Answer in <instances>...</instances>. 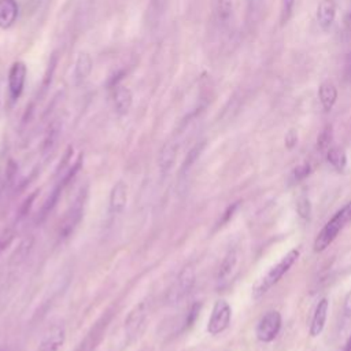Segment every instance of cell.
Segmentation results:
<instances>
[{"instance_id":"1","label":"cell","mask_w":351,"mask_h":351,"mask_svg":"<svg viewBox=\"0 0 351 351\" xmlns=\"http://www.w3.org/2000/svg\"><path fill=\"white\" fill-rule=\"evenodd\" d=\"M299 250L298 248H293L291 251H288L282 258L281 261L274 265L273 267H270L267 270V273L265 276H262L256 284L254 285L252 288V298L256 300L259 298H262L270 288H273L281 278L284 274L288 273V270L293 266V263L298 261L299 258Z\"/></svg>"},{"instance_id":"2","label":"cell","mask_w":351,"mask_h":351,"mask_svg":"<svg viewBox=\"0 0 351 351\" xmlns=\"http://www.w3.org/2000/svg\"><path fill=\"white\" fill-rule=\"evenodd\" d=\"M351 222V202L346 203L321 229L314 240V251L321 252L332 244V241L339 236L344 226Z\"/></svg>"},{"instance_id":"3","label":"cell","mask_w":351,"mask_h":351,"mask_svg":"<svg viewBox=\"0 0 351 351\" xmlns=\"http://www.w3.org/2000/svg\"><path fill=\"white\" fill-rule=\"evenodd\" d=\"M84 202H85V193H80V196L75 199L71 207L64 213L62 221L59 222V229H58V236L60 240L67 239L80 223L84 213Z\"/></svg>"},{"instance_id":"4","label":"cell","mask_w":351,"mask_h":351,"mask_svg":"<svg viewBox=\"0 0 351 351\" xmlns=\"http://www.w3.org/2000/svg\"><path fill=\"white\" fill-rule=\"evenodd\" d=\"M230 318H232L230 304L223 299L217 300L213 306V310L208 318L207 332L213 336L222 333L229 326Z\"/></svg>"},{"instance_id":"5","label":"cell","mask_w":351,"mask_h":351,"mask_svg":"<svg viewBox=\"0 0 351 351\" xmlns=\"http://www.w3.org/2000/svg\"><path fill=\"white\" fill-rule=\"evenodd\" d=\"M195 270L191 265L181 269L178 273L171 289L169 291V302L170 303H178L184 300L189 292L193 289L195 285Z\"/></svg>"},{"instance_id":"6","label":"cell","mask_w":351,"mask_h":351,"mask_svg":"<svg viewBox=\"0 0 351 351\" xmlns=\"http://www.w3.org/2000/svg\"><path fill=\"white\" fill-rule=\"evenodd\" d=\"M281 329V314L276 310L267 311L258 322L255 335L256 339L262 343H270L276 339Z\"/></svg>"},{"instance_id":"7","label":"cell","mask_w":351,"mask_h":351,"mask_svg":"<svg viewBox=\"0 0 351 351\" xmlns=\"http://www.w3.org/2000/svg\"><path fill=\"white\" fill-rule=\"evenodd\" d=\"M147 317H148V303L145 300L137 303L129 311V314L125 318V332L130 340L140 336V333L144 329Z\"/></svg>"},{"instance_id":"8","label":"cell","mask_w":351,"mask_h":351,"mask_svg":"<svg viewBox=\"0 0 351 351\" xmlns=\"http://www.w3.org/2000/svg\"><path fill=\"white\" fill-rule=\"evenodd\" d=\"M66 340V330L60 322L49 325L41 336L38 351H59Z\"/></svg>"},{"instance_id":"9","label":"cell","mask_w":351,"mask_h":351,"mask_svg":"<svg viewBox=\"0 0 351 351\" xmlns=\"http://www.w3.org/2000/svg\"><path fill=\"white\" fill-rule=\"evenodd\" d=\"M27 75V67L25 62L15 60L8 70V92L12 100H18L23 92Z\"/></svg>"},{"instance_id":"10","label":"cell","mask_w":351,"mask_h":351,"mask_svg":"<svg viewBox=\"0 0 351 351\" xmlns=\"http://www.w3.org/2000/svg\"><path fill=\"white\" fill-rule=\"evenodd\" d=\"M128 202V186L123 181H118L110 192L108 207L111 214H119L125 210Z\"/></svg>"},{"instance_id":"11","label":"cell","mask_w":351,"mask_h":351,"mask_svg":"<svg viewBox=\"0 0 351 351\" xmlns=\"http://www.w3.org/2000/svg\"><path fill=\"white\" fill-rule=\"evenodd\" d=\"M112 101H114V108L118 115H126L129 110L132 108L133 103V95L129 88L123 85H117L114 86V93H112Z\"/></svg>"},{"instance_id":"12","label":"cell","mask_w":351,"mask_h":351,"mask_svg":"<svg viewBox=\"0 0 351 351\" xmlns=\"http://www.w3.org/2000/svg\"><path fill=\"white\" fill-rule=\"evenodd\" d=\"M19 7L16 0H0V29L7 30L18 19Z\"/></svg>"},{"instance_id":"13","label":"cell","mask_w":351,"mask_h":351,"mask_svg":"<svg viewBox=\"0 0 351 351\" xmlns=\"http://www.w3.org/2000/svg\"><path fill=\"white\" fill-rule=\"evenodd\" d=\"M328 308H329V300L326 298H322L315 306L313 319L310 324V335L313 337L321 335V332L324 330L326 317H328Z\"/></svg>"},{"instance_id":"14","label":"cell","mask_w":351,"mask_h":351,"mask_svg":"<svg viewBox=\"0 0 351 351\" xmlns=\"http://www.w3.org/2000/svg\"><path fill=\"white\" fill-rule=\"evenodd\" d=\"M33 245H34V237L32 234L22 239L21 243L18 244V247L15 248V251L12 252V255L10 258V262H8V266L10 267H16V266L22 265L29 258V255L33 250Z\"/></svg>"},{"instance_id":"15","label":"cell","mask_w":351,"mask_h":351,"mask_svg":"<svg viewBox=\"0 0 351 351\" xmlns=\"http://www.w3.org/2000/svg\"><path fill=\"white\" fill-rule=\"evenodd\" d=\"M92 71V58L88 52H80L74 66V78L77 84H81Z\"/></svg>"},{"instance_id":"16","label":"cell","mask_w":351,"mask_h":351,"mask_svg":"<svg viewBox=\"0 0 351 351\" xmlns=\"http://www.w3.org/2000/svg\"><path fill=\"white\" fill-rule=\"evenodd\" d=\"M236 265H237V252H236V250H229L218 267L217 280L219 282L226 281L230 277V274L233 273Z\"/></svg>"},{"instance_id":"17","label":"cell","mask_w":351,"mask_h":351,"mask_svg":"<svg viewBox=\"0 0 351 351\" xmlns=\"http://www.w3.org/2000/svg\"><path fill=\"white\" fill-rule=\"evenodd\" d=\"M318 97L325 111H330L337 99L336 86L332 82H322L318 88Z\"/></svg>"},{"instance_id":"18","label":"cell","mask_w":351,"mask_h":351,"mask_svg":"<svg viewBox=\"0 0 351 351\" xmlns=\"http://www.w3.org/2000/svg\"><path fill=\"white\" fill-rule=\"evenodd\" d=\"M176 156H177V145L173 141H167L159 154V167L162 170V173L169 171L174 162H176Z\"/></svg>"},{"instance_id":"19","label":"cell","mask_w":351,"mask_h":351,"mask_svg":"<svg viewBox=\"0 0 351 351\" xmlns=\"http://www.w3.org/2000/svg\"><path fill=\"white\" fill-rule=\"evenodd\" d=\"M336 15V8L335 4L330 0H322L317 8V19L318 23L322 27H328L332 25L333 19Z\"/></svg>"},{"instance_id":"20","label":"cell","mask_w":351,"mask_h":351,"mask_svg":"<svg viewBox=\"0 0 351 351\" xmlns=\"http://www.w3.org/2000/svg\"><path fill=\"white\" fill-rule=\"evenodd\" d=\"M326 158L328 162L337 170L341 171L346 169L347 165V155L341 147H330L326 151Z\"/></svg>"},{"instance_id":"21","label":"cell","mask_w":351,"mask_h":351,"mask_svg":"<svg viewBox=\"0 0 351 351\" xmlns=\"http://www.w3.org/2000/svg\"><path fill=\"white\" fill-rule=\"evenodd\" d=\"M203 147H204V143H200V144L195 145V147L189 151V154L186 155V158H185V160H184V163H182L181 174H186V173L189 171V169L192 167V165L195 163V160L199 158V155H200Z\"/></svg>"},{"instance_id":"22","label":"cell","mask_w":351,"mask_h":351,"mask_svg":"<svg viewBox=\"0 0 351 351\" xmlns=\"http://www.w3.org/2000/svg\"><path fill=\"white\" fill-rule=\"evenodd\" d=\"M330 143H332V128L326 126L318 136L317 138V148L319 151H328L330 148Z\"/></svg>"},{"instance_id":"23","label":"cell","mask_w":351,"mask_h":351,"mask_svg":"<svg viewBox=\"0 0 351 351\" xmlns=\"http://www.w3.org/2000/svg\"><path fill=\"white\" fill-rule=\"evenodd\" d=\"M296 211L299 214V217L304 218V219H308L310 218V214H311V204H310V200L307 196H300L298 200H296Z\"/></svg>"},{"instance_id":"24","label":"cell","mask_w":351,"mask_h":351,"mask_svg":"<svg viewBox=\"0 0 351 351\" xmlns=\"http://www.w3.org/2000/svg\"><path fill=\"white\" fill-rule=\"evenodd\" d=\"M310 173H311V166L308 163H302V165H299V166H296L293 169L291 180L293 182H299V181L304 180Z\"/></svg>"},{"instance_id":"25","label":"cell","mask_w":351,"mask_h":351,"mask_svg":"<svg viewBox=\"0 0 351 351\" xmlns=\"http://www.w3.org/2000/svg\"><path fill=\"white\" fill-rule=\"evenodd\" d=\"M56 137H58V129H56V128H51V129H49V133L47 134V137H45V140H44V145H43V154H44V155L51 154V151H52L53 147H55Z\"/></svg>"},{"instance_id":"26","label":"cell","mask_w":351,"mask_h":351,"mask_svg":"<svg viewBox=\"0 0 351 351\" xmlns=\"http://www.w3.org/2000/svg\"><path fill=\"white\" fill-rule=\"evenodd\" d=\"M232 12V0H218V14L221 19L229 18Z\"/></svg>"},{"instance_id":"27","label":"cell","mask_w":351,"mask_h":351,"mask_svg":"<svg viewBox=\"0 0 351 351\" xmlns=\"http://www.w3.org/2000/svg\"><path fill=\"white\" fill-rule=\"evenodd\" d=\"M292 5H293V0H284L282 1V11H281V22L285 23L291 15L292 11Z\"/></svg>"},{"instance_id":"28","label":"cell","mask_w":351,"mask_h":351,"mask_svg":"<svg viewBox=\"0 0 351 351\" xmlns=\"http://www.w3.org/2000/svg\"><path fill=\"white\" fill-rule=\"evenodd\" d=\"M239 204H240V202H234L232 206H229V207L226 208V211H225V213H223V215H222L221 225H222V223H226V222L232 218V215H233V213L236 211V208L239 207Z\"/></svg>"},{"instance_id":"29","label":"cell","mask_w":351,"mask_h":351,"mask_svg":"<svg viewBox=\"0 0 351 351\" xmlns=\"http://www.w3.org/2000/svg\"><path fill=\"white\" fill-rule=\"evenodd\" d=\"M298 143V133L295 130H289L285 136V145L288 148H293Z\"/></svg>"},{"instance_id":"30","label":"cell","mask_w":351,"mask_h":351,"mask_svg":"<svg viewBox=\"0 0 351 351\" xmlns=\"http://www.w3.org/2000/svg\"><path fill=\"white\" fill-rule=\"evenodd\" d=\"M11 240H12V233L11 232H5L0 236V255L3 254L5 247L11 243Z\"/></svg>"},{"instance_id":"31","label":"cell","mask_w":351,"mask_h":351,"mask_svg":"<svg viewBox=\"0 0 351 351\" xmlns=\"http://www.w3.org/2000/svg\"><path fill=\"white\" fill-rule=\"evenodd\" d=\"M344 75L348 81H351V52L347 55V59L344 63Z\"/></svg>"},{"instance_id":"32","label":"cell","mask_w":351,"mask_h":351,"mask_svg":"<svg viewBox=\"0 0 351 351\" xmlns=\"http://www.w3.org/2000/svg\"><path fill=\"white\" fill-rule=\"evenodd\" d=\"M152 4L155 5V8L159 11V10H163L167 4V0H152Z\"/></svg>"},{"instance_id":"33","label":"cell","mask_w":351,"mask_h":351,"mask_svg":"<svg viewBox=\"0 0 351 351\" xmlns=\"http://www.w3.org/2000/svg\"><path fill=\"white\" fill-rule=\"evenodd\" d=\"M344 308L347 313H351V292H348L344 299Z\"/></svg>"},{"instance_id":"34","label":"cell","mask_w":351,"mask_h":351,"mask_svg":"<svg viewBox=\"0 0 351 351\" xmlns=\"http://www.w3.org/2000/svg\"><path fill=\"white\" fill-rule=\"evenodd\" d=\"M343 351H351V335L348 336L346 344H344V350Z\"/></svg>"}]
</instances>
